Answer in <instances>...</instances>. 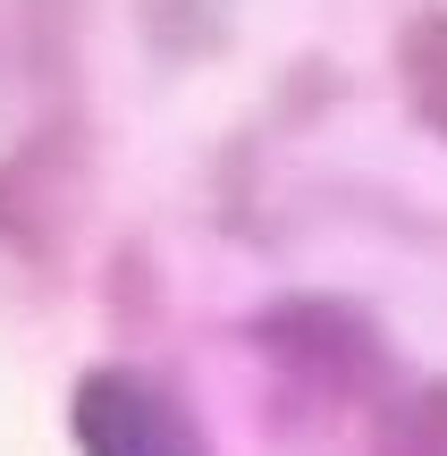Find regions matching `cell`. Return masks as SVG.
I'll list each match as a JSON object with an SVG mask.
<instances>
[{
    "instance_id": "cell-4",
    "label": "cell",
    "mask_w": 447,
    "mask_h": 456,
    "mask_svg": "<svg viewBox=\"0 0 447 456\" xmlns=\"http://www.w3.org/2000/svg\"><path fill=\"white\" fill-rule=\"evenodd\" d=\"M68 431L76 456H212L195 406L135 363H93L68 389Z\"/></svg>"
},
{
    "instance_id": "cell-6",
    "label": "cell",
    "mask_w": 447,
    "mask_h": 456,
    "mask_svg": "<svg viewBox=\"0 0 447 456\" xmlns=\"http://www.w3.org/2000/svg\"><path fill=\"white\" fill-rule=\"evenodd\" d=\"M397 94H405V118L431 144H447V0L397 26Z\"/></svg>"
},
{
    "instance_id": "cell-1",
    "label": "cell",
    "mask_w": 447,
    "mask_h": 456,
    "mask_svg": "<svg viewBox=\"0 0 447 456\" xmlns=\"http://www.w3.org/2000/svg\"><path fill=\"white\" fill-rule=\"evenodd\" d=\"M245 346L270 363L287 406H313V414H363V406H380L388 380H397L388 330L371 322L355 296H330V288L270 296L245 322Z\"/></svg>"
},
{
    "instance_id": "cell-7",
    "label": "cell",
    "mask_w": 447,
    "mask_h": 456,
    "mask_svg": "<svg viewBox=\"0 0 447 456\" xmlns=\"http://www.w3.org/2000/svg\"><path fill=\"white\" fill-rule=\"evenodd\" d=\"M363 456H447V380H414L371 406V448Z\"/></svg>"
},
{
    "instance_id": "cell-3",
    "label": "cell",
    "mask_w": 447,
    "mask_h": 456,
    "mask_svg": "<svg viewBox=\"0 0 447 456\" xmlns=\"http://www.w3.org/2000/svg\"><path fill=\"white\" fill-rule=\"evenodd\" d=\"M84 0H0V144L84 118Z\"/></svg>"
},
{
    "instance_id": "cell-5",
    "label": "cell",
    "mask_w": 447,
    "mask_h": 456,
    "mask_svg": "<svg viewBox=\"0 0 447 456\" xmlns=\"http://www.w3.org/2000/svg\"><path fill=\"white\" fill-rule=\"evenodd\" d=\"M135 34L152 68H203L236 43V0H135Z\"/></svg>"
},
{
    "instance_id": "cell-2",
    "label": "cell",
    "mask_w": 447,
    "mask_h": 456,
    "mask_svg": "<svg viewBox=\"0 0 447 456\" xmlns=\"http://www.w3.org/2000/svg\"><path fill=\"white\" fill-rule=\"evenodd\" d=\"M84 186H93V127L84 118L0 144V254L17 271H34L43 288L68 262V237L84 220Z\"/></svg>"
}]
</instances>
